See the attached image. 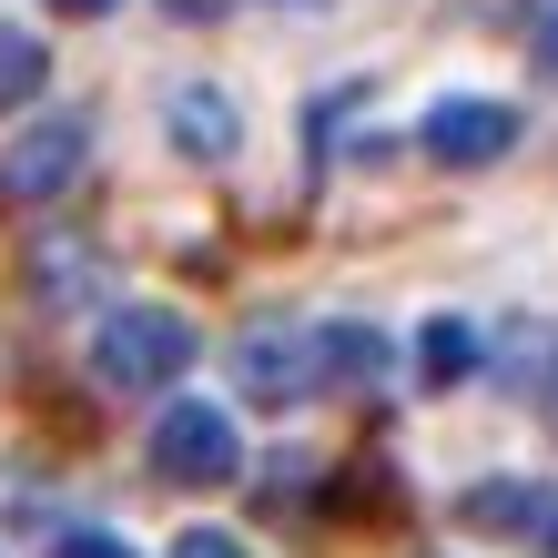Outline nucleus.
<instances>
[{
	"instance_id": "nucleus-10",
	"label": "nucleus",
	"mask_w": 558,
	"mask_h": 558,
	"mask_svg": "<svg viewBox=\"0 0 558 558\" xmlns=\"http://www.w3.org/2000/svg\"><path fill=\"white\" fill-rule=\"evenodd\" d=\"M529 498H538V487L498 477V487H468V498H457V518H468V529H518V538H529Z\"/></svg>"
},
{
	"instance_id": "nucleus-15",
	"label": "nucleus",
	"mask_w": 558,
	"mask_h": 558,
	"mask_svg": "<svg viewBox=\"0 0 558 558\" xmlns=\"http://www.w3.org/2000/svg\"><path fill=\"white\" fill-rule=\"evenodd\" d=\"M162 11H173V21H223L234 0H162Z\"/></svg>"
},
{
	"instance_id": "nucleus-5",
	"label": "nucleus",
	"mask_w": 558,
	"mask_h": 558,
	"mask_svg": "<svg viewBox=\"0 0 558 558\" xmlns=\"http://www.w3.org/2000/svg\"><path fill=\"white\" fill-rule=\"evenodd\" d=\"M234 386L254 407H294L315 397V325H254L234 345Z\"/></svg>"
},
{
	"instance_id": "nucleus-14",
	"label": "nucleus",
	"mask_w": 558,
	"mask_h": 558,
	"mask_svg": "<svg viewBox=\"0 0 558 558\" xmlns=\"http://www.w3.org/2000/svg\"><path fill=\"white\" fill-rule=\"evenodd\" d=\"M529 61H538V72H548V82H558V11L538 21V41H529Z\"/></svg>"
},
{
	"instance_id": "nucleus-12",
	"label": "nucleus",
	"mask_w": 558,
	"mask_h": 558,
	"mask_svg": "<svg viewBox=\"0 0 558 558\" xmlns=\"http://www.w3.org/2000/svg\"><path fill=\"white\" fill-rule=\"evenodd\" d=\"M173 558H254V548H244V538H223V529H183Z\"/></svg>"
},
{
	"instance_id": "nucleus-16",
	"label": "nucleus",
	"mask_w": 558,
	"mask_h": 558,
	"mask_svg": "<svg viewBox=\"0 0 558 558\" xmlns=\"http://www.w3.org/2000/svg\"><path fill=\"white\" fill-rule=\"evenodd\" d=\"M51 11H61V21H112L122 0H51Z\"/></svg>"
},
{
	"instance_id": "nucleus-9",
	"label": "nucleus",
	"mask_w": 558,
	"mask_h": 558,
	"mask_svg": "<svg viewBox=\"0 0 558 558\" xmlns=\"http://www.w3.org/2000/svg\"><path fill=\"white\" fill-rule=\"evenodd\" d=\"M41 82H51V51L31 41V31H11V21H0V112L41 102Z\"/></svg>"
},
{
	"instance_id": "nucleus-13",
	"label": "nucleus",
	"mask_w": 558,
	"mask_h": 558,
	"mask_svg": "<svg viewBox=\"0 0 558 558\" xmlns=\"http://www.w3.org/2000/svg\"><path fill=\"white\" fill-rule=\"evenodd\" d=\"M51 558H133V548H122V538H112V529H72V538H61V548H51Z\"/></svg>"
},
{
	"instance_id": "nucleus-17",
	"label": "nucleus",
	"mask_w": 558,
	"mask_h": 558,
	"mask_svg": "<svg viewBox=\"0 0 558 558\" xmlns=\"http://www.w3.org/2000/svg\"><path fill=\"white\" fill-rule=\"evenodd\" d=\"M538 416H548V426H558V366H548V376H538Z\"/></svg>"
},
{
	"instance_id": "nucleus-6",
	"label": "nucleus",
	"mask_w": 558,
	"mask_h": 558,
	"mask_svg": "<svg viewBox=\"0 0 558 558\" xmlns=\"http://www.w3.org/2000/svg\"><path fill=\"white\" fill-rule=\"evenodd\" d=\"M162 143H173L183 162H234V143H244L234 92H214V82H173V92H162Z\"/></svg>"
},
{
	"instance_id": "nucleus-4",
	"label": "nucleus",
	"mask_w": 558,
	"mask_h": 558,
	"mask_svg": "<svg viewBox=\"0 0 558 558\" xmlns=\"http://www.w3.org/2000/svg\"><path fill=\"white\" fill-rule=\"evenodd\" d=\"M82 153H92V133H82L72 112H51V122H31V133H11V143H0V204H51V193H72Z\"/></svg>"
},
{
	"instance_id": "nucleus-7",
	"label": "nucleus",
	"mask_w": 558,
	"mask_h": 558,
	"mask_svg": "<svg viewBox=\"0 0 558 558\" xmlns=\"http://www.w3.org/2000/svg\"><path fill=\"white\" fill-rule=\"evenodd\" d=\"M386 345L376 325H315V386H376L386 376Z\"/></svg>"
},
{
	"instance_id": "nucleus-18",
	"label": "nucleus",
	"mask_w": 558,
	"mask_h": 558,
	"mask_svg": "<svg viewBox=\"0 0 558 558\" xmlns=\"http://www.w3.org/2000/svg\"><path fill=\"white\" fill-rule=\"evenodd\" d=\"M275 11H315V0H275Z\"/></svg>"
},
{
	"instance_id": "nucleus-1",
	"label": "nucleus",
	"mask_w": 558,
	"mask_h": 558,
	"mask_svg": "<svg viewBox=\"0 0 558 558\" xmlns=\"http://www.w3.org/2000/svg\"><path fill=\"white\" fill-rule=\"evenodd\" d=\"M193 366V325L173 305H112L92 325V376L112 386V397H153V386H173Z\"/></svg>"
},
{
	"instance_id": "nucleus-3",
	"label": "nucleus",
	"mask_w": 558,
	"mask_h": 558,
	"mask_svg": "<svg viewBox=\"0 0 558 558\" xmlns=\"http://www.w3.org/2000/svg\"><path fill=\"white\" fill-rule=\"evenodd\" d=\"M518 133H529V122H518V102H487V92H447V102L416 122L426 162H447V173H487V162H508Z\"/></svg>"
},
{
	"instance_id": "nucleus-2",
	"label": "nucleus",
	"mask_w": 558,
	"mask_h": 558,
	"mask_svg": "<svg viewBox=\"0 0 558 558\" xmlns=\"http://www.w3.org/2000/svg\"><path fill=\"white\" fill-rule=\"evenodd\" d=\"M153 477H173V487H223V477H244L234 416L204 407V397H173V407L153 416Z\"/></svg>"
},
{
	"instance_id": "nucleus-11",
	"label": "nucleus",
	"mask_w": 558,
	"mask_h": 558,
	"mask_svg": "<svg viewBox=\"0 0 558 558\" xmlns=\"http://www.w3.org/2000/svg\"><path fill=\"white\" fill-rule=\"evenodd\" d=\"M529 548L558 558V487H538V498H529Z\"/></svg>"
},
{
	"instance_id": "nucleus-8",
	"label": "nucleus",
	"mask_w": 558,
	"mask_h": 558,
	"mask_svg": "<svg viewBox=\"0 0 558 558\" xmlns=\"http://www.w3.org/2000/svg\"><path fill=\"white\" fill-rule=\"evenodd\" d=\"M416 366H426V386H468V376H477V325L437 315V325L416 336Z\"/></svg>"
}]
</instances>
